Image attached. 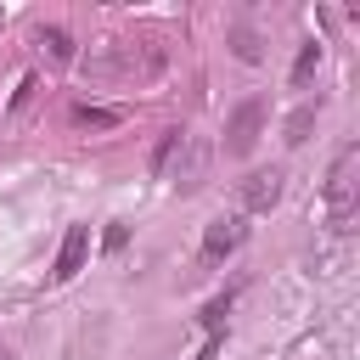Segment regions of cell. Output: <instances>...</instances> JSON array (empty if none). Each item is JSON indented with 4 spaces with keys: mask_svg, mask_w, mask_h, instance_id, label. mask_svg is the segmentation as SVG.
Wrapping results in <instances>:
<instances>
[{
    "mask_svg": "<svg viewBox=\"0 0 360 360\" xmlns=\"http://www.w3.org/2000/svg\"><path fill=\"white\" fill-rule=\"evenodd\" d=\"M281 191H287V174L270 163V169H253L242 186H236V208H242V219L248 214H270L276 202H281Z\"/></svg>",
    "mask_w": 360,
    "mask_h": 360,
    "instance_id": "cell-1",
    "label": "cell"
},
{
    "mask_svg": "<svg viewBox=\"0 0 360 360\" xmlns=\"http://www.w3.org/2000/svg\"><path fill=\"white\" fill-rule=\"evenodd\" d=\"M259 129H264V101H242L231 118H225V158H248L259 146Z\"/></svg>",
    "mask_w": 360,
    "mask_h": 360,
    "instance_id": "cell-2",
    "label": "cell"
},
{
    "mask_svg": "<svg viewBox=\"0 0 360 360\" xmlns=\"http://www.w3.org/2000/svg\"><path fill=\"white\" fill-rule=\"evenodd\" d=\"M248 242V219L242 214H219L208 231H202V259L214 264V259H225V253H236Z\"/></svg>",
    "mask_w": 360,
    "mask_h": 360,
    "instance_id": "cell-3",
    "label": "cell"
},
{
    "mask_svg": "<svg viewBox=\"0 0 360 360\" xmlns=\"http://www.w3.org/2000/svg\"><path fill=\"white\" fill-rule=\"evenodd\" d=\"M180 152H186V158H180V169H174V186H180V191H191V186H202L214 146H208V141H197V135H186V141H180Z\"/></svg>",
    "mask_w": 360,
    "mask_h": 360,
    "instance_id": "cell-4",
    "label": "cell"
},
{
    "mask_svg": "<svg viewBox=\"0 0 360 360\" xmlns=\"http://www.w3.org/2000/svg\"><path fill=\"white\" fill-rule=\"evenodd\" d=\"M84 253H90V225H73L68 236H62V253H56V281H68V276H79V264H84Z\"/></svg>",
    "mask_w": 360,
    "mask_h": 360,
    "instance_id": "cell-5",
    "label": "cell"
},
{
    "mask_svg": "<svg viewBox=\"0 0 360 360\" xmlns=\"http://www.w3.org/2000/svg\"><path fill=\"white\" fill-rule=\"evenodd\" d=\"M124 118H129L124 107H90V101L73 107V129H118Z\"/></svg>",
    "mask_w": 360,
    "mask_h": 360,
    "instance_id": "cell-6",
    "label": "cell"
},
{
    "mask_svg": "<svg viewBox=\"0 0 360 360\" xmlns=\"http://www.w3.org/2000/svg\"><path fill=\"white\" fill-rule=\"evenodd\" d=\"M39 45H45V51H51V62H62V68H68V62L79 56L73 34H68V28H56V22H51V28H39Z\"/></svg>",
    "mask_w": 360,
    "mask_h": 360,
    "instance_id": "cell-7",
    "label": "cell"
},
{
    "mask_svg": "<svg viewBox=\"0 0 360 360\" xmlns=\"http://www.w3.org/2000/svg\"><path fill=\"white\" fill-rule=\"evenodd\" d=\"M231 51H236V62H264V39L253 34V28H231Z\"/></svg>",
    "mask_w": 360,
    "mask_h": 360,
    "instance_id": "cell-8",
    "label": "cell"
},
{
    "mask_svg": "<svg viewBox=\"0 0 360 360\" xmlns=\"http://www.w3.org/2000/svg\"><path fill=\"white\" fill-rule=\"evenodd\" d=\"M180 141H186V129H163V135H158V146H152V174H169V163H174Z\"/></svg>",
    "mask_w": 360,
    "mask_h": 360,
    "instance_id": "cell-9",
    "label": "cell"
},
{
    "mask_svg": "<svg viewBox=\"0 0 360 360\" xmlns=\"http://www.w3.org/2000/svg\"><path fill=\"white\" fill-rule=\"evenodd\" d=\"M315 68H321V45L309 39V45L298 51V62H292V90H304V84L315 79Z\"/></svg>",
    "mask_w": 360,
    "mask_h": 360,
    "instance_id": "cell-10",
    "label": "cell"
},
{
    "mask_svg": "<svg viewBox=\"0 0 360 360\" xmlns=\"http://www.w3.org/2000/svg\"><path fill=\"white\" fill-rule=\"evenodd\" d=\"M309 129H315V107H298V112L287 118V141L298 146V141H309Z\"/></svg>",
    "mask_w": 360,
    "mask_h": 360,
    "instance_id": "cell-11",
    "label": "cell"
},
{
    "mask_svg": "<svg viewBox=\"0 0 360 360\" xmlns=\"http://www.w3.org/2000/svg\"><path fill=\"white\" fill-rule=\"evenodd\" d=\"M0 360H17V354H11V349H0Z\"/></svg>",
    "mask_w": 360,
    "mask_h": 360,
    "instance_id": "cell-12",
    "label": "cell"
}]
</instances>
